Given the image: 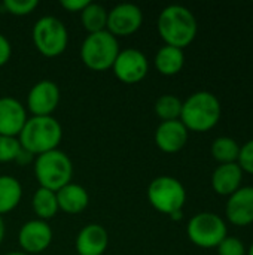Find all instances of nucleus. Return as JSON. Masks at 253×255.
<instances>
[{
  "label": "nucleus",
  "mask_w": 253,
  "mask_h": 255,
  "mask_svg": "<svg viewBox=\"0 0 253 255\" xmlns=\"http://www.w3.org/2000/svg\"><path fill=\"white\" fill-rule=\"evenodd\" d=\"M157 28L166 45L183 49L194 42L198 24L188 7L182 4H169L160 12Z\"/></svg>",
  "instance_id": "nucleus-1"
},
{
  "label": "nucleus",
  "mask_w": 253,
  "mask_h": 255,
  "mask_svg": "<svg viewBox=\"0 0 253 255\" xmlns=\"http://www.w3.org/2000/svg\"><path fill=\"white\" fill-rule=\"evenodd\" d=\"M63 139V127L58 120L51 117H31L25 121L18 140L22 149L34 157L58 149Z\"/></svg>",
  "instance_id": "nucleus-2"
},
{
  "label": "nucleus",
  "mask_w": 253,
  "mask_h": 255,
  "mask_svg": "<svg viewBox=\"0 0 253 255\" xmlns=\"http://www.w3.org/2000/svg\"><path fill=\"white\" fill-rule=\"evenodd\" d=\"M219 99L210 91H197L182 103L180 121L188 131L204 133L212 130L221 120Z\"/></svg>",
  "instance_id": "nucleus-3"
},
{
  "label": "nucleus",
  "mask_w": 253,
  "mask_h": 255,
  "mask_svg": "<svg viewBox=\"0 0 253 255\" xmlns=\"http://www.w3.org/2000/svg\"><path fill=\"white\" fill-rule=\"evenodd\" d=\"M34 176L42 188L58 191L73 178V163L70 157L60 149L40 154L34 160Z\"/></svg>",
  "instance_id": "nucleus-4"
},
{
  "label": "nucleus",
  "mask_w": 253,
  "mask_h": 255,
  "mask_svg": "<svg viewBox=\"0 0 253 255\" xmlns=\"http://www.w3.org/2000/svg\"><path fill=\"white\" fill-rule=\"evenodd\" d=\"M119 51L118 37L107 30L89 33L81 45V60L88 69L104 72L112 69Z\"/></svg>",
  "instance_id": "nucleus-5"
},
{
  "label": "nucleus",
  "mask_w": 253,
  "mask_h": 255,
  "mask_svg": "<svg viewBox=\"0 0 253 255\" xmlns=\"http://www.w3.org/2000/svg\"><path fill=\"white\" fill-rule=\"evenodd\" d=\"M31 39L36 49L42 55L52 58L66 51L69 43V31L60 18L54 15H43L34 22L31 28Z\"/></svg>",
  "instance_id": "nucleus-6"
},
{
  "label": "nucleus",
  "mask_w": 253,
  "mask_h": 255,
  "mask_svg": "<svg viewBox=\"0 0 253 255\" xmlns=\"http://www.w3.org/2000/svg\"><path fill=\"white\" fill-rule=\"evenodd\" d=\"M148 200L154 209L171 215L182 211L186 202V191L182 182L173 176H157L148 187Z\"/></svg>",
  "instance_id": "nucleus-7"
},
{
  "label": "nucleus",
  "mask_w": 253,
  "mask_h": 255,
  "mask_svg": "<svg viewBox=\"0 0 253 255\" xmlns=\"http://www.w3.org/2000/svg\"><path fill=\"white\" fill-rule=\"evenodd\" d=\"M186 235L200 248H218L227 238V224L213 212H200L189 220Z\"/></svg>",
  "instance_id": "nucleus-8"
},
{
  "label": "nucleus",
  "mask_w": 253,
  "mask_h": 255,
  "mask_svg": "<svg viewBox=\"0 0 253 255\" xmlns=\"http://www.w3.org/2000/svg\"><path fill=\"white\" fill-rule=\"evenodd\" d=\"M112 70L115 76L124 84H137L148 75L149 61L148 57L137 48L121 49Z\"/></svg>",
  "instance_id": "nucleus-9"
},
{
  "label": "nucleus",
  "mask_w": 253,
  "mask_h": 255,
  "mask_svg": "<svg viewBox=\"0 0 253 255\" xmlns=\"http://www.w3.org/2000/svg\"><path fill=\"white\" fill-rule=\"evenodd\" d=\"M143 24V12L134 3H119L107 10L106 30L115 37L130 36L136 33Z\"/></svg>",
  "instance_id": "nucleus-10"
},
{
  "label": "nucleus",
  "mask_w": 253,
  "mask_h": 255,
  "mask_svg": "<svg viewBox=\"0 0 253 255\" xmlns=\"http://www.w3.org/2000/svg\"><path fill=\"white\" fill-rule=\"evenodd\" d=\"M61 99L60 87L51 79L37 81L27 94V108L33 117H51Z\"/></svg>",
  "instance_id": "nucleus-11"
},
{
  "label": "nucleus",
  "mask_w": 253,
  "mask_h": 255,
  "mask_svg": "<svg viewBox=\"0 0 253 255\" xmlns=\"http://www.w3.org/2000/svg\"><path fill=\"white\" fill-rule=\"evenodd\" d=\"M52 236V229L48 221L36 218L21 226L18 232V244L25 254H40L49 248Z\"/></svg>",
  "instance_id": "nucleus-12"
},
{
  "label": "nucleus",
  "mask_w": 253,
  "mask_h": 255,
  "mask_svg": "<svg viewBox=\"0 0 253 255\" xmlns=\"http://www.w3.org/2000/svg\"><path fill=\"white\" fill-rule=\"evenodd\" d=\"M28 120L25 106L15 97H0V134L18 137Z\"/></svg>",
  "instance_id": "nucleus-13"
},
{
  "label": "nucleus",
  "mask_w": 253,
  "mask_h": 255,
  "mask_svg": "<svg viewBox=\"0 0 253 255\" xmlns=\"http://www.w3.org/2000/svg\"><path fill=\"white\" fill-rule=\"evenodd\" d=\"M227 218L237 227L253 223V187H240L227 202Z\"/></svg>",
  "instance_id": "nucleus-14"
},
{
  "label": "nucleus",
  "mask_w": 253,
  "mask_h": 255,
  "mask_svg": "<svg viewBox=\"0 0 253 255\" xmlns=\"http://www.w3.org/2000/svg\"><path fill=\"white\" fill-rule=\"evenodd\" d=\"M188 142V128L180 120L163 121L155 130L157 146L167 154L179 152Z\"/></svg>",
  "instance_id": "nucleus-15"
},
{
  "label": "nucleus",
  "mask_w": 253,
  "mask_h": 255,
  "mask_svg": "<svg viewBox=\"0 0 253 255\" xmlns=\"http://www.w3.org/2000/svg\"><path fill=\"white\" fill-rule=\"evenodd\" d=\"M75 247L79 255H103L109 247V233L100 224H86L78 233Z\"/></svg>",
  "instance_id": "nucleus-16"
},
{
  "label": "nucleus",
  "mask_w": 253,
  "mask_h": 255,
  "mask_svg": "<svg viewBox=\"0 0 253 255\" xmlns=\"http://www.w3.org/2000/svg\"><path fill=\"white\" fill-rule=\"evenodd\" d=\"M57 202L60 211L70 215H78L86 209L89 203V196L85 187H82L81 184L69 182L57 191Z\"/></svg>",
  "instance_id": "nucleus-17"
},
{
  "label": "nucleus",
  "mask_w": 253,
  "mask_h": 255,
  "mask_svg": "<svg viewBox=\"0 0 253 255\" xmlns=\"http://www.w3.org/2000/svg\"><path fill=\"white\" fill-rule=\"evenodd\" d=\"M242 179L243 170L237 163L219 164L212 175V187L219 196H231L240 188Z\"/></svg>",
  "instance_id": "nucleus-18"
},
{
  "label": "nucleus",
  "mask_w": 253,
  "mask_h": 255,
  "mask_svg": "<svg viewBox=\"0 0 253 255\" xmlns=\"http://www.w3.org/2000/svg\"><path fill=\"white\" fill-rule=\"evenodd\" d=\"M185 64V54L183 49L176 46L164 45L155 54V67L164 76H174L177 75Z\"/></svg>",
  "instance_id": "nucleus-19"
},
{
  "label": "nucleus",
  "mask_w": 253,
  "mask_h": 255,
  "mask_svg": "<svg viewBox=\"0 0 253 255\" xmlns=\"http://www.w3.org/2000/svg\"><path fill=\"white\" fill-rule=\"evenodd\" d=\"M22 197L21 182L10 175H0V217L13 211Z\"/></svg>",
  "instance_id": "nucleus-20"
},
{
  "label": "nucleus",
  "mask_w": 253,
  "mask_h": 255,
  "mask_svg": "<svg viewBox=\"0 0 253 255\" xmlns=\"http://www.w3.org/2000/svg\"><path fill=\"white\" fill-rule=\"evenodd\" d=\"M31 206L34 214L37 215L39 220L48 221L57 215L58 209V202H57V193L51 191L48 188L39 187L31 199Z\"/></svg>",
  "instance_id": "nucleus-21"
},
{
  "label": "nucleus",
  "mask_w": 253,
  "mask_h": 255,
  "mask_svg": "<svg viewBox=\"0 0 253 255\" xmlns=\"http://www.w3.org/2000/svg\"><path fill=\"white\" fill-rule=\"evenodd\" d=\"M82 27L89 33H97L106 30L107 25V9L98 3L89 1L86 7L81 12Z\"/></svg>",
  "instance_id": "nucleus-22"
},
{
  "label": "nucleus",
  "mask_w": 253,
  "mask_h": 255,
  "mask_svg": "<svg viewBox=\"0 0 253 255\" xmlns=\"http://www.w3.org/2000/svg\"><path fill=\"white\" fill-rule=\"evenodd\" d=\"M210 151L213 158L219 161V164H230V163H237L240 146L233 137L221 136L213 140Z\"/></svg>",
  "instance_id": "nucleus-23"
},
{
  "label": "nucleus",
  "mask_w": 253,
  "mask_h": 255,
  "mask_svg": "<svg viewBox=\"0 0 253 255\" xmlns=\"http://www.w3.org/2000/svg\"><path fill=\"white\" fill-rule=\"evenodd\" d=\"M182 103L183 102L173 94H163L155 102V114L161 120V123L180 120Z\"/></svg>",
  "instance_id": "nucleus-24"
},
{
  "label": "nucleus",
  "mask_w": 253,
  "mask_h": 255,
  "mask_svg": "<svg viewBox=\"0 0 253 255\" xmlns=\"http://www.w3.org/2000/svg\"><path fill=\"white\" fill-rule=\"evenodd\" d=\"M19 151H21V145L18 137L0 134V163L15 161Z\"/></svg>",
  "instance_id": "nucleus-25"
},
{
  "label": "nucleus",
  "mask_w": 253,
  "mask_h": 255,
  "mask_svg": "<svg viewBox=\"0 0 253 255\" xmlns=\"http://www.w3.org/2000/svg\"><path fill=\"white\" fill-rule=\"evenodd\" d=\"M39 6L37 0H4L1 3V7L12 15L16 16H24L28 15L31 12H34V9Z\"/></svg>",
  "instance_id": "nucleus-26"
},
{
  "label": "nucleus",
  "mask_w": 253,
  "mask_h": 255,
  "mask_svg": "<svg viewBox=\"0 0 253 255\" xmlns=\"http://www.w3.org/2000/svg\"><path fill=\"white\" fill-rule=\"evenodd\" d=\"M218 254L219 255H246L245 244L234 236H227L219 245H218Z\"/></svg>",
  "instance_id": "nucleus-27"
},
{
  "label": "nucleus",
  "mask_w": 253,
  "mask_h": 255,
  "mask_svg": "<svg viewBox=\"0 0 253 255\" xmlns=\"http://www.w3.org/2000/svg\"><path fill=\"white\" fill-rule=\"evenodd\" d=\"M237 164L240 166L243 172L253 175V139L248 143H245L243 146H240Z\"/></svg>",
  "instance_id": "nucleus-28"
},
{
  "label": "nucleus",
  "mask_w": 253,
  "mask_h": 255,
  "mask_svg": "<svg viewBox=\"0 0 253 255\" xmlns=\"http://www.w3.org/2000/svg\"><path fill=\"white\" fill-rule=\"evenodd\" d=\"M10 55H12V45L9 39L3 33H0V67L10 60Z\"/></svg>",
  "instance_id": "nucleus-29"
},
{
  "label": "nucleus",
  "mask_w": 253,
  "mask_h": 255,
  "mask_svg": "<svg viewBox=\"0 0 253 255\" xmlns=\"http://www.w3.org/2000/svg\"><path fill=\"white\" fill-rule=\"evenodd\" d=\"M88 3H89V0H61L60 1L61 7H64L66 10H69V12H79V13L86 7Z\"/></svg>",
  "instance_id": "nucleus-30"
},
{
  "label": "nucleus",
  "mask_w": 253,
  "mask_h": 255,
  "mask_svg": "<svg viewBox=\"0 0 253 255\" xmlns=\"http://www.w3.org/2000/svg\"><path fill=\"white\" fill-rule=\"evenodd\" d=\"M33 158H34V155H33V154H30L28 151H25V149H22V148H21V151L18 152V155H16V158H15V161H16L18 164L24 166V164H28L30 161H33Z\"/></svg>",
  "instance_id": "nucleus-31"
},
{
  "label": "nucleus",
  "mask_w": 253,
  "mask_h": 255,
  "mask_svg": "<svg viewBox=\"0 0 253 255\" xmlns=\"http://www.w3.org/2000/svg\"><path fill=\"white\" fill-rule=\"evenodd\" d=\"M4 233H6L4 221H3V218L0 217V245H1V242H3V239H4Z\"/></svg>",
  "instance_id": "nucleus-32"
},
{
  "label": "nucleus",
  "mask_w": 253,
  "mask_h": 255,
  "mask_svg": "<svg viewBox=\"0 0 253 255\" xmlns=\"http://www.w3.org/2000/svg\"><path fill=\"white\" fill-rule=\"evenodd\" d=\"M170 218H171L173 221H179V220H182V211H177V212L171 214V215H170Z\"/></svg>",
  "instance_id": "nucleus-33"
},
{
  "label": "nucleus",
  "mask_w": 253,
  "mask_h": 255,
  "mask_svg": "<svg viewBox=\"0 0 253 255\" xmlns=\"http://www.w3.org/2000/svg\"><path fill=\"white\" fill-rule=\"evenodd\" d=\"M4 255H28V254H25L24 251H12V253H7V254H4Z\"/></svg>",
  "instance_id": "nucleus-34"
},
{
  "label": "nucleus",
  "mask_w": 253,
  "mask_h": 255,
  "mask_svg": "<svg viewBox=\"0 0 253 255\" xmlns=\"http://www.w3.org/2000/svg\"><path fill=\"white\" fill-rule=\"evenodd\" d=\"M248 255H253V244H252V245H251L249 251H248Z\"/></svg>",
  "instance_id": "nucleus-35"
}]
</instances>
